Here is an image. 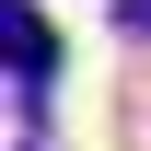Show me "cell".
I'll use <instances>...</instances> for the list:
<instances>
[{
  "mask_svg": "<svg viewBox=\"0 0 151 151\" xmlns=\"http://www.w3.org/2000/svg\"><path fill=\"white\" fill-rule=\"evenodd\" d=\"M0 47H12V93L35 105L47 81H58V35H47V12H35V0H0Z\"/></svg>",
  "mask_w": 151,
  "mask_h": 151,
  "instance_id": "6da1fadb",
  "label": "cell"
},
{
  "mask_svg": "<svg viewBox=\"0 0 151 151\" xmlns=\"http://www.w3.org/2000/svg\"><path fill=\"white\" fill-rule=\"evenodd\" d=\"M116 23H128V35H151V0H116Z\"/></svg>",
  "mask_w": 151,
  "mask_h": 151,
  "instance_id": "7a4b0ae2",
  "label": "cell"
}]
</instances>
